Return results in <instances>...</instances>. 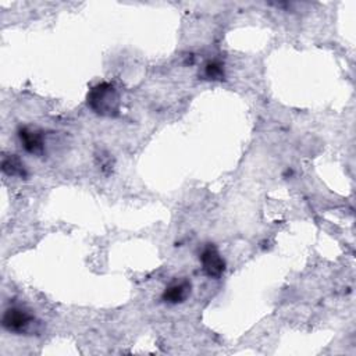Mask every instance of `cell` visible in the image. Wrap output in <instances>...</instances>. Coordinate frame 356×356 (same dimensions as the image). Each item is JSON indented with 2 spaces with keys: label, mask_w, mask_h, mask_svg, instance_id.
I'll return each mask as SVG.
<instances>
[{
  "label": "cell",
  "mask_w": 356,
  "mask_h": 356,
  "mask_svg": "<svg viewBox=\"0 0 356 356\" xmlns=\"http://www.w3.org/2000/svg\"><path fill=\"white\" fill-rule=\"evenodd\" d=\"M86 104L97 115L115 117L120 113L121 97L113 83L100 82L89 89L86 95Z\"/></svg>",
  "instance_id": "6da1fadb"
},
{
  "label": "cell",
  "mask_w": 356,
  "mask_h": 356,
  "mask_svg": "<svg viewBox=\"0 0 356 356\" xmlns=\"http://www.w3.org/2000/svg\"><path fill=\"white\" fill-rule=\"evenodd\" d=\"M35 323V316L22 306H10L4 310L1 325L14 334H25Z\"/></svg>",
  "instance_id": "7a4b0ae2"
},
{
  "label": "cell",
  "mask_w": 356,
  "mask_h": 356,
  "mask_svg": "<svg viewBox=\"0 0 356 356\" xmlns=\"http://www.w3.org/2000/svg\"><path fill=\"white\" fill-rule=\"evenodd\" d=\"M199 261L203 273L210 278H220L225 271V260L213 243H209L202 249Z\"/></svg>",
  "instance_id": "3957f363"
},
{
  "label": "cell",
  "mask_w": 356,
  "mask_h": 356,
  "mask_svg": "<svg viewBox=\"0 0 356 356\" xmlns=\"http://www.w3.org/2000/svg\"><path fill=\"white\" fill-rule=\"evenodd\" d=\"M192 292V282L188 278L172 280L163 291L161 300L168 305H178L185 302Z\"/></svg>",
  "instance_id": "277c9868"
},
{
  "label": "cell",
  "mask_w": 356,
  "mask_h": 356,
  "mask_svg": "<svg viewBox=\"0 0 356 356\" xmlns=\"http://www.w3.org/2000/svg\"><path fill=\"white\" fill-rule=\"evenodd\" d=\"M18 138L28 153L40 156L44 152V136L42 131L31 127H21L18 129Z\"/></svg>",
  "instance_id": "5b68a950"
},
{
  "label": "cell",
  "mask_w": 356,
  "mask_h": 356,
  "mask_svg": "<svg viewBox=\"0 0 356 356\" xmlns=\"http://www.w3.org/2000/svg\"><path fill=\"white\" fill-rule=\"evenodd\" d=\"M1 171L8 177L26 178L28 170L17 154H4L1 159Z\"/></svg>",
  "instance_id": "8992f818"
},
{
  "label": "cell",
  "mask_w": 356,
  "mask_h": 356,
  "mask_svg": "<svg viewBox=\"0 0 356 356\" xmlns=\"http://www.w3.org/2000/svg\"><path fill=\"white\" fill-rule=\"evenodd\" d=\"M203 75L206 76V79L210 81H221L224 79V64L218 60H210L204 64V70H203Z\"/></svg>",
  "instance_id": "52a82bcc"
}]
</instances>
